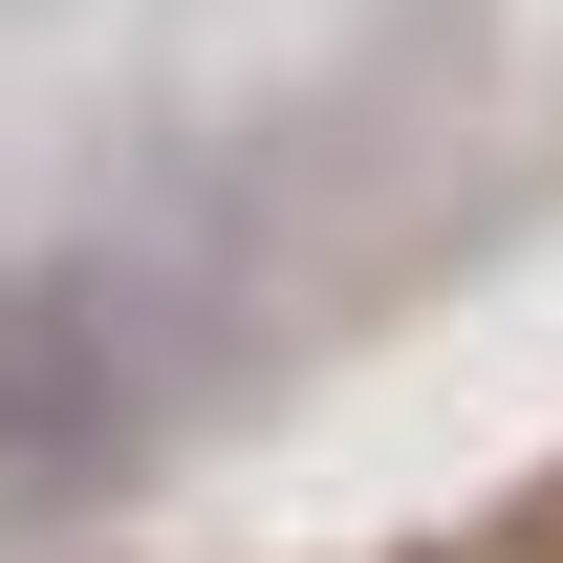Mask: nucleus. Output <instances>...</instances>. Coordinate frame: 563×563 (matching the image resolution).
Here are the masks:
<instances>
[{"instance_id": "nucleus-1", "label": "nucleus", "mask_w": 563, "mask_h": 563, "mask_svg": "<svg viewBox=\"0 0 563 563\" xmlns=\"http://www.w3.org/2000/svg\"><path fill=\"white\" fill-rule=\"evenodd\" d=\"M152 455V325L109 261H0V498H109Z\"/></svg>"}]
</instances>
